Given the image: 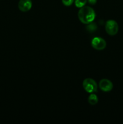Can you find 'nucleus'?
<instances>
[{
	"mask_svg": "<svg viewBox=\"0 0 123 124\" xmlns=\"http://www.w3.org/2000/svg\"><path fill=\"white\" fill-rule=\"evenodd\" d=\"M95 12L92 8L89 6H83L81 7L78 13V17L81 23L88 24L94 21L95 18Z\"/></svg>",
	"mask_w": 123,
	"mask_h": 124,
	"instance_id": "f257e3e1",
	"label": "nucleus"
},
{
	"mask_svg": "<svg viewBox=\"0 0 123 124\" xmlns=\"http://www.w3.org/2000/svg\"><path fill=\"white\" fill-rule=\"evenodd\" d=\"M83 87L86 92L89 93H95L98 88L96 82L91 78H86L83 81Z\"/></svg>",
	"mask_w": 123,
	"mask_h": 124,
	"instance_id": "f03ea898",
	"label": "nucleus"
},
{
	"mask_svg": "<svg viewBox=\"0 0 123 124\" xmlns=\"http://www.w3.org/2000/svg\"><path fill=\"white\" fill-rule=\"evenodd\" d=\"M105 29L107 34L111 36L116 35L119 30V26L118 23L115 20H108L106 23Z\"/></svg>",
	"mask_w": 123,
	"mask_h": 124,
	"instance_id": "7ed1b4c3",
	"label": "nucleus"
},
{
	"mask_svg": "<svg viewBox=\"0 0 123 124\" xmlns=\"http://www.w3.org/2000/svg\"><path fill=\"white\" fill-rule=\"evenodd\" d=\"M92 47L97 50H102L106 47V42L103 38L100 37H95L91 41Z\"/></svg>",
	"mask_w": 123,
	"mask_h": 124,
	"instance_id": "20e7f679",
	"label": "nucleus"
},
{
	"mask_svg": "<svg viewBox=\"0 0 123 124\" xmlns=\"http://www.w3.org/2000/svg\"><path fill=\"white\" fill-rule=\"evenodd\" d=\"M113 87L112 82L107 79H102L99 82V87L102 92H110L112 90Z\"/></svg>",
	"mask_w": 123,
	"mask_h": 124,
	"instance_id": "39448f33",
	"label": "nucleus"
},
{
	"mask_svg": "<svg viewBox=\"0 0 123 124\" xmlns=\"http://www.w3.org/2000/svg\"><path fill=\"white\" fill-rule=\"evenodd\" d=\"M32 7L31 0H20L18 3V8L21 12H26L30 10Z\"/></svg>",
	"mask_w": 123,
	"mask_h": 124,
	"instance_id": "423d86ee",
	"label": "nucleus"
},
{
	"mask_svg": "<svg viewBox=\"0 0 123 124\" xmlns=\"http://www.w3.org/2000/svg\"><path fill=\"white\" fill-rule=\"evenodd\" d=\"M98 101V98L97 96L95 94H91L88 97V102L92 105H96Z\"/></svg>",
	"mask_w": 123,
	"mask_h": 124,
	"instance_id": "0eeeda50",
	"label": "nucleus"
},
{
	"mask_svg": "<svg viewBox=\"0 0 123 124\" xmlns=\"http://www.w3.org/2000/svg\"><path fill=\"white\" fill-rule=\"evenodd\" d=\"M75 5L78 8H81L85 6L88 0H75Z\"/></svg>",
	"mask_w": 123,
	"mask_h": 124,
	"instance_id": "6e6552de",
	"label": "nucleus"
},
{
	"mask_svg": "<svg viewBox=\"0 0 123 124\" xmlns=\"http://www.w3.org/2000/svg\"><path fill=\"white\" fill-rule=\"evenodd\" d=\"M74 0H62V2L65 6H69L72 4Z\"/></svg>",
	"mask_w": 123,
	"mask_h": 124,
	"instance_id": "1a4fd4ad",
	"label": "nucleus"
},
{
	"mask_svg": "<svg viewBox=\"0 0 123 124\" xmlns=\"http://www.w3.org/2000/svg\"><path fill=\"white\" fill-rule=\"evenodd\" d=\"M88 1L90 5H94L96 3V0H88Z\"/></svg>",
	"mask_w": 123,
	"mask_h": 124,
	"instance_id": "9d476101",
	"label": "nucleus"
}]
</instances>
